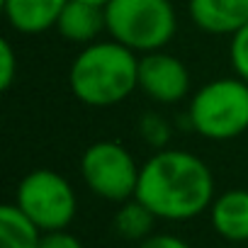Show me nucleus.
<instances>
[{
  "label": "nucleus",
  "instance_id": "nucleus-1",
  "mask_svg": "<svg viewBox=\"0 0 248 248\" xmlns=\"http://www.w3.org/2000/svg\"><path fill=\"white\" fill-rule=\"evenodd\" d=\"M137 200L144 202L158 219L187 221L212 207L214 175L195 154L163 149L141 166Z\"/></svg>",
  "mask_w": 248,
  "mask_h": 248
},
{
  "label": "nucleus",
  "instance_id": "nucleus-2",
  "mask_svg": "<svg viewBox=\"0 0 248 248\" xmlns=\"http://www.w3.org/2000/svg\"><path fill=\"white\" fill-rule=\"evenodd\" d=\"M68 85L88 107H112L139 88V59L114 39L93 42L78 51L68 68Z\"/></svg>",
  "mask_w": 248,
  "mask_h": 248
},
{
  "label": "nucleus",
  "instance_id": "nucleus-3",
  "mask_svg": "<svg viewBox=\"0 0 248 248\" xmlns=\"http://www.w3.org/2000/svg\"><path fill=\"white\" fill-rule=\"evenodd\" d=\"M107 34L134 54L161 51L178 30L170 0H109L105 5Z\"/></svg>",
  "mask_w": 248,
  "mask_h": 248
},
{
  "label": "nucleus",
  "instance_id": "nucleus-4",
  "mask_svg": "<svg viewBox=\"0 0 248 248\" xmlns=\"http://www.w3.org/2000/svg\"><path fill=\"white\" fill-rule=\"evenodd\" d=\"M190 127L209 141H231L248 132V83L217 78L204 83L187 107Z\"/></svg>",
  "mask_w": 248,
  "mask_h": 248
},
{
  "label": "nucleus",
  "instance_id": "nucleus-5",
  "mask_svg": "<svg viewBox=\"0 0 248 248\" xmlns=\"http://www.w3.org/2000/svg\"><path fill=\"white\" fill-rule=\"evenodd\" d=\"M15 204L44 233L68 229L78 212V197L73 185L51 168H37L27 173L17 185Z\"/></svg>",
  "mask_w": 248,
  "mask_h": 248
},
{
  "label": "nucleus",
  "instance_id": "nucleus-6",
  "mask_svg": "<svg viewBox=\"0 0 248 248\" xmlns=\"http://www.w3.org/2000/svg\"><path fill=\"white\" fill-rule=\"evenodd\" d=\"M141 166H137L129 149L117 141H95L80 158V175L93 195L107 202H127L137 197Z\"/></svg>",
  "mask_w": 248,
  "mask_h": 248
},
{
  "label": "nucleus",
  "instance_id": "nucleus-7",
  "mask_svg": "<svg viewBox=\"0 0 248 248\" xmlns=\"http://www.w3.org/2000/svg\"><path fill=\"white\" fill-rule=\"evenodd\" d=\"M139 88L154 102L173 105L187 97L190 71L178 56L166 54L163 49L151 51L139 59Z\"/></svg>",
  "mask_w": 248,
  "mask_h": 248
},
{
  "label": "nucleus",
  "instance_id": "nucleus-8",
  "mask_svg": "<svg viewBox=\"0 0 248 248\" xmlns=\"http://www.w3.org/2000/svg\"><path fill=\"white\" fill-rule=\"evenodd\" d=\"M187 13L202 32L233 37L248 25V0H187Z\"/></svg>",
  "mask_w": 248,
  "mask_h": 248
},
{
  "label": "nucleus",
  "instance_id": "nucleus-9",
  "mask_svg": "<svg viewBox=\"0 0 248 248\" xmlns=\"http://www.w3.org/2000/svg\"><path fill=\"white\" fill-rule=\"evenodd\" d=\"M68 0H0L10 27L20 34H42L56 27Z\"/></svg>",
  "mask_w": 248,
  "mask_h": 248
},
{
  "label": "nucleus",
  "instance_id": "nucleus-10",
  "mask_svg": "<svg viewBox=\"0 0 248 248\" xmlns=\"http://www.w3.org/2000/svg\"><path fill=\"white\" fill-rule=\"evenodd\" d=\"M212 229L229 243L248 241V190H226L209 207Z\"/></svg>",
  "mask_w": 248,
  "mask_h": 248
},
{
  "label": "nucleus",
  "instance_id": "nucleus-11",
  "mask_svg": "<svg viewBox=\"0 0 248 248\" xmlns=\"http://www.w3.org/2000/svg\"><path fill=\"white\" fill-rule=\"evenodd\" d=\"M59 34L71 44H93L102 32H107L105 25V8L80 3V0H68L66 8L61 10V17L56 22Z\"/></svg>",
  "mask_w": 248,
  "mask_h": 248
},
{
  "label": "nucleus",
  "instance_id": "nucleus-12",
  "mask_svg": "<svg viewBox=\"0 0 248 248\" xmlns=\"http://www.w3.org/2000/svg\"><path fill=\"white\" fill-rule=\"evenodd\" d=\"M44 231L15 204L0 207V248H39Z\"/></svg>",
  "mask_w": 248,
  "mask_h": 248
},
{
  "label": "nucleus",
  "instance_id": "nucleus-13",
  "mask_svg": "<svg viewBox=\"0 0 248 248\" xmlns=\"http://www.w3.org/2000/svg\"><path fill=\"white\" fill-rule=\"evenodd\" d=\"M158 221V217L137 197L122 202V207L114 214V231L124 238V241H134L141 243L144 238H149L154 233V224Z\"/></svg>",
  "mask_w": 248,
  "mask_h": 248
},
{
  "label": "nucleus",
  "instance_id": "nucleus-14",
  "mask_svg": "<svg viewBox=\"0 0 248 248\" xmlns=\"http://www.w3.org/2000/svg\"><path fill=\"white\" fill-rule=\"evenodd\" d=\"M139 134L144 137V141L156 149V151H163L166 144L170 141V124L168 119H163L161 114L156 112H146L139 122Z\"/></svg>",
  "mask_w": 248,
  "mask_h": 248
},
{
  "label": "nucleus",
  "instance_id": "nucleus-15",
  "mask_svg": "<svg viewBox=\"0 0 248 248\" xmlns=\"http://www.w3.org/2000/svg\"><path fill=\"white\" fill-rule=\"evenodd\" d=\"M229 56H231V66H233L236 76L248 83V25L241 27V30L231 37Z\"/></svg>",
  "mask_w": 248,
  "mask_h": 248
},
{
  "label": "nucleus",
  "instance_id": "nucleus-16",
  "mask_svg": "<svg viewBox=\"0 0 248 248\" xmlns=\"http://www.w3.org/2000/svg\"><path fill=\"white\" fill-rule=\"evenodd\" d=\"M17 78V54L8 39L0 42V90H10Z\"/></svg>",
  "mask_w": 248,
  "mask_h": 248
},
{
  "label": "nucleus",
  "instance_id": "nucleus-17",
  "mask_svg": "<svg viewBox=\"0 0 248 248\" xmlns=\"http://www.w3.org/2000/svg\"><path fill=\"white\" fill-rule=\"evenodd\" d=\"M39 248H85V246L68 229H61V231H46L42 236V246Z\"/></svg>",
  "mask_w": 248,
  "mask_h": 248
},
{
  "label": "nucleus",
  "instance_id": "nucleus-18",
  "mask_svg": "<svg viewBox=\"0 0 248 248\" xmlns=\"http://www.w3.org/2000/svg\"><path fill=\"white\" fill-rule=\"evenodd\" d=\"M139 248H192V246L175 233H151L139 243Z\"/></svg>",
  "mask_w": 248,
  "mask_h": 248
},
{
  "label": "nucleus",
  "instance_id": "nucleus-19",
  "mask_svg": "<svg viewBox=\"0 0 248 248\" xmlns=\"http://www.w3.org/2000/svg\"><path fill=\"white\" fill-rule=\"evenodd\" d=\"M80 3H90V5H100V8H105L109 0H80Z\"/></svg>",
  "mask_w": 248,
  "mask_h": 248
}]
</instances>
